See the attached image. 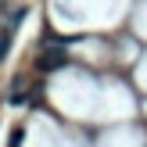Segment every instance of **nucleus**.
Instances as JSON below:
<instances>
[{"mask_svg":"<svg viewBox=\"0 0 147 147\" xmlns=\"http://www.w3.org/2000/svg\"><path fill=\"white\" fill-rule=\"evenodd\" d=\"M22 140H25V129L14 126V129H11V144H7V147H22Z\"/></svg>","mask_w":147,"mask_h":147,"instance_id":"20e7f679","label":"nucleus"},{"mask_svg":"<svg viewBox=\"0 0 147 147\" xmlns=\"http://www.w3.org/2000/svg\"><path fill=\"white\" fill-rule=\"evenodd\" d=\"M65 65V47H54V50H43L36 57V68L40 72H50V68H61Z\"/></svg>","mask_w":147,"mask_h":147,"instance_id":"f257e3e1","label":"nucleus"},{"mask_svg":"<svg viewBox=\"0 0 147 147\" xmlns=\"http://www.w3.org/2000/svg\"><path fill=\"white\" fill-rule=\"evenodd\" d=\"M11 104H25V83H22V79L11 86Z\"/></svg>","mask_w":147,"mask_h":147,"instance_id":"7ed1b4c3","label":"nucleus"},{"mask_svg":"<svg viewBox=\"0 0 147 147\" xmlns=\"http://www.w3.org/2000/svg\"><path fill=\"white\" fill-rule=\"evenodd\" d=\"M11 36H14V29H11V25L0 32V61H4V57H7V50H11Z\"/></svg>","mask_w":147,"mask_h":147,"instance_id":"f03ea898","label":"nucleus"}]
</instances>
